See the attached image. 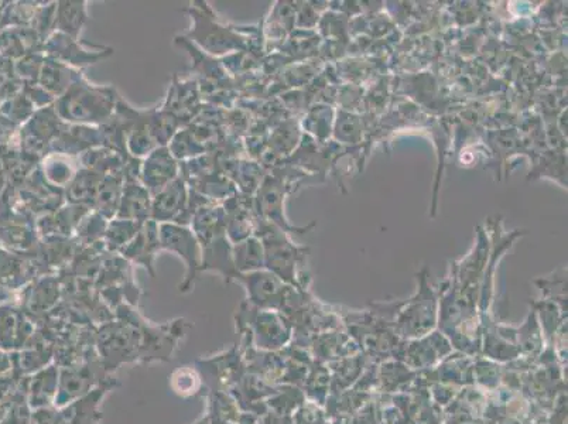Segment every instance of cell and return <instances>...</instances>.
Wrapping results in <instances>:
<instances>
[{"instance_id":"cell-1","label":"cell","mask_w":568,"mask_h":424,"mask_svg":"<svg viewBox=\"0 0 568 424\" xmlns=\"http://www.w3.org/2000/svg\"><path fill=\"white\" fill-rule=\"evenodd\" d=\"M119 98L115 88L90 84L81 77L53 106L68 125L104 126L114 118Z\"/></svg>"},{"instance_id":"cell-2","label":"cell","mask_w":568,"mask_h":424,"mask_svg":"<svg viewBox=\"0 0 568 424\" xmlns=\"http://www.w3.org/2000/svg\"><path fill=\"white\" fill-rule=\"evenodd\" d=\"M191 20L186 39L211 57H228L244 49L245 39L238 27L227 25L204 0L191 2L183 10Z\"/></svg>"},{"instance_id":"cell-3","label":"cell","mask_w":568,"mask_h":424,"mask_svg":"<svg viewBox=\"0 0 568 424\" xmlns=\"http://www.w3.org/2000/svg\"><path fill=\"white\" fill-rule=\"evenodd\" d=\"M47 58L73 67L75 70L94 66L105 58L111 57L114 50L97 44L84 43L80 39L65 36L63 33L54 32L46 40Z\"/></svg>"},{"instance_id":"cell-4","label":"cell","mask_w":568,"mask_h":424,"mask_svg":"<svg viewBox=\"0 0 568 424\" xmlns=\"http://www.w3.org/2000/svg\"><path fill=\"white\" fill-rule=\"evenodd\" d=\"M160 248L162 251L174 253L183 259L187 266V278L184 289L191 285L197 272L201 270V245L188 225L159 224Z\"/></svg>"},{"instance_id":"cell-5","label":"cell","mask_w":568,"mask_h":424,"mask_svg":"<svg viewBox=\"0 0 568 424\" xmlns=\"http://www.w3.org/2000/svg\"><path fill=\"white\" fill-rule=\"evenodd\" d=\"M190 187L183 177H179L169 186L152 197V220L157 224H190Z\"/></svg>"},{"instance_id":"cell-6","label":"cell","mask_w":568,"mask_h":424,"mask_svg":"<svg viewBox=\"0 0 568 424\" xmlns=\"http://www.w3.org/2000/svg\"><path fill=\"white\" fill-rule=\"evenodd\" d=\"M179 177L180 162L167 146L157 147L140 164V181L152 197Z\"/></svg>"},{"instance_id":"cell-7","label":"cell","mask_w":568,"mask_h":424,"mask_svg":"<svg viewBox=\"0 0 568 424\" xmlns=\"http://www.w3.org/2000/svg\"><path fill=\"white\" fill-rule=\"evenodd\" d=\"M201 90L195 80L181 81L174 77L162 108L181 123L190 122L201 111Z\"/></svg>"},{"instance_id":"cell-8","label":"cell","mask_w":568,"mask_h":424,"mask_svg":"<svg viewBox=\"0 0 568 424\" xmlns=\"http://www.w3.org/2000/svg\"><path fill=\"white\" fill-rule=\"evenodd\" d=\"M115 218L142 224L152 220V196L140 179H123L121 201Z\"/></svg>"},{"instance_id":"cell-9","label":"cell","mask_w":568,"mask_h":424,"mask_svg":"<svg viewBox=\"0 0 568 424\" xmlns=\"http://www.w3.org/2000/svg\"><path fill=\"white\" fill-rule=\"evenodd\" d=\"M160 251L162 248H160L159 224L149 220L142 225L138 235L122 249L121 253L125 258L140 263L153 273V265Z\"/></svg>"},{"instance_id":"cell-10","label":"cell","mask_w":568,"mask_h":424,"mask_svg":"<svg viewBox=\"0 0 568 424\" xmlns=\"http://www.w3.org/2000/svg\"><path fill=\"white\" fill-rule=\"evenodd\" d=\"M88 3L85 0H65L56 3L54 12V32L63 33L65 36L80 39L82 29L87 26Z\"/></svg>"},{"instance_id":"cell-11","label":"cell","mask_w":568,"mask_h":424,"mask_svg":"<svg viewBox=\"0 0 568 424\" xmlns=\"http://www.w3.org/2000/svg\"><path fill=\"white\" fill-rule=\"evenodd\" d=\"M81 77H84V75L78 73L75 68L65 66V64L58 63L51 58H46L40 71L41 85H43L46 94L54 99L63 97L65 92L70 90L71 85L80 80Z\"/></svg>"},{"instance_id":"cell-12","label":"cell","mask_w":568,"mask_h":424,"mask_svg":"<svg viewBox=\"0 0 568 424\" xmlns=\"http://www.w3.org/2000/svg\"><path fill=\"white\" fill-rule=\"evenodd\" d=\"M101 174L92 172L90 169L78 170L74 179L67 186V200L71 204L92 205L94 207L95 198H97L99 184L102 180Z\"/></svg>"},{"instance_id":"cell-13","label":"cell","mask_w":568,"mask_h":424,"mask_svg":"<svg viewBox=\"0 0 568 424\" xmlns=\"http://www.w3.org/2000/svg\"><path fill=\"white\" fill-rule=\"evenodd\" d=\"M143 224L142 222L122 220V218H112L106 225L102 242L111 251L121 252L138 235L139 229L142 228Z\"/></svg>"},{"instance_id":"cell-14","label":"cell","mask_w":568,"mask_h":424,"mask_svg":"<svg viewBox=\"0 0 568 424\" xmlns=\"http://www.w3.org/2000/svg\"><path fill=\"white\" fill-rule=\"evenodd\" d=\"M64 157L60 153H50V156L44 160V174L47 181L60 188L67 187L78 172L71 169L70 163L64 162Z\"/></svg>"}]
</instances>
